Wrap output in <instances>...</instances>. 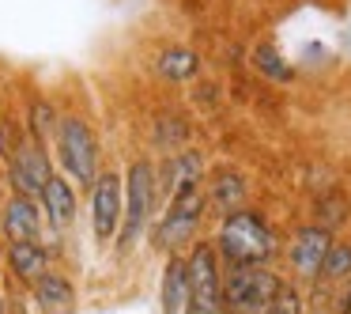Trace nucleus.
<instances>
[{
    "label": "nucleus",
    "instance_id": "f257e3e1",
    "mask_svg": "<svg viewBox=\"0 0 351 314\" xmlns=\"http://www.w3.org/2000/svg\"><path fill=\"white\" fill-rule=\"evenodd\" d=\"M215 254L223 269H242V265H272L280 258V238L272 223L257 208H238L223 216L215 231Z\"/></svg>",
    "mask_w": 351,
    "mask_h": 314
},
{
    "label": "nucleus",
    "instance_id": "f03ea898",
    "mask_svg": "<svg viewBox=\"0 0 351 314\" xmlns=\"http://www.w3.org/2000/svg\"><path fill=\"white\" fill-rule=\"evenodd\" d=\"M121 178H125V212L114 238V254L129 258L147 238L155 216H159V170H155L152 159H132Z\"/></svg>",
    "mask_w": 351,
    "mask_h": 314
},
{
    "label": "nucleus",
    "instance_id": "7ed1b4c3",
    "mask_svg": "<svg viewBox=\"0 0 351 314\" xmlns=\"http://www.w3.org/2000/svg\"><path fill=\"white\" fill-rule=\"evenodd\" d=\"M204 212H208L204 186L185 190V193H178V197L162 201V212L155 216V223H152L155 250H162V254H185L193 243H197V231H200Z\"/></svg>",
    "mask_w": 351,
    "mask_h": 314
},
{
    "label": "nucleus",
    "instance_id": "20e7f679",
    "mask_svg": "<svg viewBox=\"0 0 351 314\" xmlns=\"http://www.w3.org/2000/svg\"><path fill=\"white\" fill-rule=\"evenodd\" d=\"M57 159H61V170L69 182H80L84 190H91V182L99 178V137H95L91 122H84L80 114H64L57 122Z\"/></svg>",
    "mask_w": 351,
    "mask_h": 314
},
{
    "label": "nucleus",
    "instance_id": "39448f33",
    "mask_svg": "<svg viewBox=\"0 0 351 314\" xmlns=\"http://www.w3.org/2000/svg\"><path fill=\"white\" fill-rule=\"evenodd\" d=\"M280 284L283 276L272 265L223 269V306H227V314H265Z\"/></svg>",
    "mask_w": 351,
    "mask_h": 314
},
{
    "label": "nucleus",
    "instance_id": "423d86ee",
    "mask_svg": "<svg viewBox=\"0 0 351 314\" xmlns=\"http://www.w3.org/2000/svg\"><path fill=\"white\" fill-rule=\"evenodd\" d=\"M189 269V311L185 314H227L223 306V261L212 238H197L185 250Z\"/></svg>",
    "mask_w": 351,
    "mask_h": 314
},
{
    "label": "nucleus",
    "instance_id": "0eeeda50",
    "mask_svg": "<svg viewBox=\"0 0 351 314\" xmlns=\"http://www.w3.org/2000/svg\"><path fill=\"white\" fill-rule=\"evenodd\" d=\"M87 212H91V235L95 246H114L117 227H121V212H125V178L117 170H99V178L87 190Z\"/></svg>",
    "mask_w": 351,
    "mask_h": 314
},
{
    "label": "nucleus",
    "instance_id": "6e6552de",
    "mask_svg": "<svg viewBox=\"0 0 351 314\" xmlns=\"http://www.w3.org/2000/svg\"><path fill=\"white\" fill-rule=\"evenodd\" d=\"M53 163H49V152L42 144H34L31 137H23V144L16 148V155L8 159V182H12V193L19 197H42L46 182L53 178Z\"/></svg>",
    "mask_w": 351,
    "mask_h": 314
},
{
    "label": "nucleus",
    "instance_id": "1a4fd4ad",
    "mask_svg": "<svg viewBox=\"0 0 351 314\" xmlns=\"http://www.w3.org/2000/svg\"><path fill=\"white\" fill-rule=\"evenodd\" d=\"M332 238H336L332 231L317 227V223H306V227H298L295 235L287 238V250H283L291 276H295V280H317L321 261H325Z\"/></svg>",
    "mask_w": 351,
    "mask_h": 314
},
{
    "label": "nucleus",
    "instance_id": "9d476101",
    "mask_svg": "<svg viewBox=\"0 0 351 314\" xmlns=\"http://www.w3.org/2000/svg\"><path fill=\"white\" fill-rule=\"evenodd\" d=\"M42 231H46V216H42V205L34 197L12 193L0 205V235L8 243H42Z\"/></svg>",
    "mask_w": 351,
    "mask_h": 314
},
{
    "label": "nucleus",
    "instance_id": "9b49d317",
    "mask_svg": "<svg viewBox=\"0 0 351 314\" xmlns=\"http://www.w3.org/2000/svg\"><path fill=\"white\" fill-rule=\"evenodd\" d=\"M38 205H42V216H46V227L53 231V235H64V231L80 220L76 190H72V182L64 175L49 178L46 190H42V197H38Z\"/></svg>",
    "mask_w": 351,
    "mask_h": 314
},
{
    "label": "nucleus",
    "instance_id": "f8f14e48",
    "mask_svg": "<svg viewBox=\"0 0 351 314\" xmlns=\"http://www.w3.org/2000/svg\"><path fill=\"white\" fill-rule=\"evenodd\" d=\"M31 299L42 314H76L80 311V291L64 269H49L42 280L31 284Z\"/></svg>",
    "mask_w": 351,
    "mask_h": 314
},
{
    "label": "nucleus",
    "instance_id": "ddd939ff",
    "mask_svg": "<svg viewBox=\"0 0 351 314\" xmlns=\"http://www.w3.org/2000/svg\"><path fill=\"white\" fill-rule=\"evenodd\" d=\"M204 186V155L197 148H182L178 155H170V163L162 167L159 178V201H170L185 190H197Z\"/></svg>",
    "mask_w": 351,
    "mask_h": 314
},
{
    "label": "nucleus",
    "instance_id": "4468645a",
    "mask_svg": "<svg viewBox=\"0 0 351 314\" xmlns=\"http://www.w3.org/2000/svg\"><path fill=\"white\" fill-rule=\"evenodd\" d=\"M159 311L162 314H185L189 311V269H185V254H167V258H162Z\"/></svg>",
    "mask_w": 351,
    "mask_h": 314
},
{
    "label": "nucleus",
    "instance_id": "2eb2a0df",
    "mask_svg": "<svg viewBox=\"0 0 351 314\" xmlns=\"http://www.w3.org/2000/svg\"><path fill=\"white\" fill-rule=\"evenodd\" d=\"M4 269H8L12 280L31 288V284L42 280L53 265H49V250L42 243H8L4 246Z\"/></svg>",
    "mask_w": 351,
    "mask_h": 314
},
{
    "label": "nucleus",
    "instance_id": "dca6fc26",
    "mask_svg": "<svg viewBox=\"0 0 351 314\" xmlns=\"http://www.w3.org/2000/svg\"><path fill=\"white\" fill-rule=\"evenodd\" d=\"M204 197L219 216H230V212H238V208H245L250 186H245V178L238 175V170H223V175H215L212 182L204 186Z\"/></svg>",
    "mask_w": 351,
    "mask_h": 314
},
{
    "label": "nucleus",
    "instance_id": "f3484780",
    "mask_svg": "<svg viewBox=\"0 0 351 314\" xmlns=\"http://www.w3.org/2000/svg\"><path fill=\"white\" fill-rule=\"evenodd\" d=\"M159 72L162 80H170V84H185V80H193L200 72V57L193 54V49L185 46H170L159 54Z\"/></svg>",
    "mask_w": 351,
    "mask_h": 314
},
{
    "label": "nucleus",
    "instance_id": "a211bd4d",
    "mask_svg": "<svg viewBox=\"0 0 351 314\" xmlns=\"http://www.w3.org/2000/svg\"><path fill=\"white\" fill-rule=\"evenodd\" d=\"M57 106L49 99H31V106H27V129H31V140L34 144L46 148L49 140L57 137Z\"/></svg>",
    "mask_w": 351,
    "mask_h": 314
},
{
    "label": "nucleus",
    "instance_id": "6ab92c4d",
    "mask_svg": "<svg viewBox=\"0 0 351 314\" xmlns=\"http://www.w3.org/2000/svg\"><path fill=\"white\" fill-rule=\"evenodd\" d=\"M321 284H348L351 280V238H332L325 261H321Z\"/></svg>",
    "mask_w": 351,
    "mask_h": 314
},
{
    "label": "nucleus",
    "instance_id": "aec40b11",
    "mask_svg": "<svg viewBox=\"0 0 351 314\" xmlns=\"http://www.w3.org/2000/svg\"><path fill=\"white\" fill-rule=\"evenodd\" d=\"M348 216H351V205H348L343 193H328V197H321L317 208H313V223L325 227V231H332V235L348 223Z\"/></svg>",
    "mask_w": 351,
    "mask_h": 314
},
{
    "label": "nucleus",
    "instance_id": "412c9836",
    "mask_svg": "<svg viewBox=\"0 0 351 314\" xmlns=\"http://www.w3.org/2000/svg\"><path fill=\"white\" fill-rule=\"evenodd\" d=\"M253 65H257V69L265 72L272 84H291V80H295V69L283 61L276 46H257V54H253Z\"/></svg>",
    "mask_w": 351,
    "mask_h": 314
},
{
    "label": "nucleus",
    "instance_id": "4be33fe9",
    "mask_svg": "<svg viewBox=\"0 0 351 314\" xmlns=\"http://www.w3.org/2000/svg\"><path fill=\"white\" fill-rule=\"evenodd\" d=\"M265 314H306V291L298 288V280H287V276H283L280 291H276V299L268 303Z\"/></svg>",
    "mask_w": 351,
    "mask_h": 314
},
{
    "label": "nucleus",
    "instance_id": "5701e85b",
    "mask_svg": "<svg viewBox=\"0 0 351 314\" xmlns=\"http://www.w3.org/2000/svg\"><path fill=\"white\" fill-rule=\"evenodd\" d=\"M19 144H23V133L16 129V122H12V117H0V159L8 163Z\"/></svg>",
    "mask_w": 351,
    "mask_h": 314
},
{
    "label": "nucleus",
    "instance_id": "b1692460",
    "mask_svg": "<svg viewBox=\"0 0 351 314\" xmlns=\"http://www.w3.org/2000/svg\"><path fill=\"white\" fill-rule=\"evenodd\" d=\"M336 314H351V280H348V291L340 295V306H336Z\"/></svg>",
    "mask_w": 351,
    "mask_h": 314
},
{
    "label": "nucleus",
    "instance_id": "393cba45",
    "mask_svg": "<svg viewBox=\"0 0 351 314\" xmlns=\"http://www.w3.org/2000/svg\"><path fill=\"white\" fill-rule=\"evenodd\" d=\"M0 314H8V303H4V291H0Z\"/></svg>",
    "mask_w": 351,
    "mask_h": 314
}]
</instances>
